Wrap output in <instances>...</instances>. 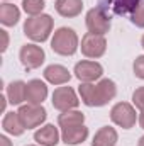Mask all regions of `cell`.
I'll use <instances>...</instances> for the list:
<instances>
[{"label":"cell","instance_id":"cell-25","mask_svg":"<svg viewBox=\"0 0 144 146\" xmlns=\"http://www.w3.org/2000/svg\"><path fill=\"white\" fill-rule=\"evenodd\" d=\"M132 70H134V75H136L137 78H141V80H144V54H141V56H137V58L134 60Z\"/></svg>","mask_w":144,"mask_h":146},{"label":"cell","instance_id":"cell-12","mask_svg":"<svg viewBox=\"0 0 144 146\" xmlns=\"http://www.w3.org/2000/svg\"><path fill=\"white\" fill-rule=\"evenodd\" d=\"M48 97V87L44 82L41 80H29L27 82V87H26V100L27 104H36V106H41Z\"/></svg>","mask_w":144,"mask_h":146},{"label":"cell","instance_id":"cell-9","mask_svg":"<svg viewBox=\"0 0 144 146\" xmlns=\"http://www.w3.org/2000/svg\"><path fill=\"white\" fill-rule=\"evenodd\" d=\"M53 107L61 112L65 110H71V109H76L80 106V99L78 95L75 94L71 87H58L54 92H53Z\"/></svg>","mask_w":144,"mask_h":146},{"label":"cell","instance_id":"cell-17","mask_svg":"<svg viewBox=\"0 0 144 146\" xmlns=\"http://www.w3.org/2000/svg\"><path fill=\"white\" fill-rule=\"evenodd\" d=\"M117 139H119L117 131L110 126H104L95 133V136L92 139V146H115Z\"/></svg>","mask_w":144,"mask_h":146},{"label":"cell","instance_id":"cell-11","mask_svg":"<svg viewBox=\"0 0 144 146\" xmlns=\"http://www.w3.org/2000/svg\"><path fill=\"white\" fill-rule=\"evenodd\" d=\"M141 2L143 0H98V7H102L108 15H127L132 14Z\"/></svg>","mask_w":144,"mask_h":146},{"label":"cell","instance_id":"cell-28","mask_svg":"<svg viewBox=\"0 0 144 146\" xmlns=\"http://www.w3.org/2000/svg\"><path fill=\"white\" fill-rule=\"evenodd\" d=\"M0 100H2V102H0V110H5V106H7V100H9V99H7L5 95H2Z\"/></svg>","mask_w":144,"mask_h":146},{"label":"cell","instance_id":"cell-27","mask_svg":"<svg viewBox=\"0 0 144 146\" xmlns=\"http://www.w3.org/2000/svg\"><path fill=\"white\" fill-rule=\"evenodd\" d=\"M0 146H12V143L9 141L7 136H0Z\"/></svg>","mask_w":144,"mask_h":146},{"label":"cell","instance_id":"cell-32","mask_svg":"<svg viewBox=\"0 0 144 146\" xmlns=\"http://www.w3.org/2000/svg\"><path fill=\"white\" fill-rule=\"evenodd\" d=\"M27 146H36V145H27Z\"/></svg>","mask_w":144,"mask_h":146},{"label":"cell","instance_id":"cell-5","mask_svg":"<svg viewBox=\"0 0 144 146\" xmlns=\"http://www.w3.org/2000/svg\"><path fill=\"white\" fill-rule=\"evenodd\" d=\"M110 119L114 124H117L122 129H131L136 126L137 121V114L134 106H131L129 102H117L112 109H110Z\"/></svg>","mask_w":144,"mask_h":146},{"label":"cell","instance_id":"cell-3","mask_svg":"<svg viewBox=\"0 0 144 146\" xmlns=\"http://www.w3.org/2000/svg\"><path fill=\"white\" fill-rule=\"evenodd\" d=\"M80 48L78 36L71 27H59L51 39V49L59 56H73Z\"/></svg>","mask_w":144,"mask_h":146},{"label":"cell","instance_id":"cell-31","mask_svg":"<svg viewBox=\"0 0 144 146\" xmlns=\"http://www.w3.org/2000/svg\"><path fill=\"white\" fill-rule=\"evenodd\" d=\"M141 44H143V48H144V36L141 37Z\"/></svg>","mask_w":144,"mask_h":146},{"label":"cell","instance_id":"cell-2","mask_svg":"<svg viewBox=\"0 0 144 146\" xmlns=\"http://www.w3.org/2000/svg\"><path fill=\"white\" fill-rule=\"evenodd\" d=\"M53 17L48 14H41L26 19L24 22V34L34 42H44L53 33Z\"/></svg>","mask_w":144,"mask_h":146},{"label":"cell","instance_id":"cell-13","mask_svg":"<svg viewBox=\"0 0 144 146\" xmlns=\"http://www.w3.org/2000/svg\"><path fill=\"white\" fill-rule=\"evenodd\" d=\"M59 139H61V134L58 127H54V124H46L34 133V141L39 146H56Z\"/></svg>","mask_w":144,"mask_h":146},{"label":"cell","instance_id":"cell-19","mask_svg":"<svg viewBox=\"0 0 144 146\" xmlns=\"http://www.w3.org/2000/svg\"><path fill=\"white\" fill-rule=\"evenodd\" d=\"M19 19H20V10L14 3L3 2L0 5V22L5 27H14L19 22Z\"/></svg>","mask_w":144,"mask_h":146},{"label":"cell","instance_id":"cell-6","mask_svg":"<svg viewBox=\"0 0 144 146\" xmlns=\"http://www.w3.org/2000/svg\"><path fill=\"white\" fill-rule=\"evenodd\" d=\"M22 124L26 129H34V127H39L46 117H48V112L42 106H36V104H26V106H20L19 110H17Z\"/></svg>","mask_w":144,"mask_h":146},{"label":"cell","instance_id":"cell-18","mask_svg":"<svg viewBox=\"0 0 144 146\" xmlns=\"http://www.w3.org/2000/svg\"><path fill=\"white\" fill-rule=\"evenodd\" d=\"M2 127H3L5 133H9L12 136H22L24 131H26V127H24L17 112H7L3 121H2Z\"/></svg>","mask_w":144,"mask_h":146},{"label":"cell","instance_id":"cell-14","mask_svg":"<svg viewBox=\"0 0 144 146\" xmlns=\"http://www.w3.org/2000/svg\"><path fill=\"white\" fill-rule=\"evenodd\" d=\"M88 138V127L85 124H78V126H70V127H61V141L66 145H80L83 141H87Z\"/></svg>","mask_w":144,"mask_h":146},{"label":"cell","instance_id":"cell-29","mask_svg":"<svg viewBox=\"0 0 144 146\" xmlns=\"http://www.w3.org/2000/svg\"><path fill=\"white\" fill-rule=\"evenodd\" d=\"M137 121H139V126L144 129V110L141 112V115H139V119H137Z\"/></svg>","mask_w":144,"mask_h":146},{"label":"cell","instance_id":"cell-1","mask_svg":"<svg viewBox=\"0 0 144 146\" xmlns=\"http://www.w3.org/2000/svg\"><path fill=\"white\" fill-rule=\"evenodd\" d=\"M80 99L88 107H104L117 95V85L110 78H102L98 83H81L78 87Z\"/></svg>","mask_w":144,"mask_h":146},{"label":"cell","instance_id":"cell-4","mask_svg":"<svg viewBox=\"0 0 144 146\" xmlns=\"http://www.w3.org/2000/svg\"><path fill=\"white\" fill-rule=\"evenodd\" d=\"M85 24H87L88 33L98 34V36H105L110 31V15L102 7H93V9H90L87 12Z\"/></svg>","mask_w":144,"mask_h":146},{"label":"cell","instance_id":"cell-20","mask_svg":"<svg viewBox=\"0 0 144 146\" xmlns=\"http://www.w3.org/2000/svg\"><path fill=\"white\" fill-rule=\"evenodd\" d=\"M26 87L27 83L22 82V80H15V82H10L9 87H7V99L12 106H20L24 100H26Z\"/></svg>","mask_w":144,"mask_h":146},{"label":"cell","instance_id":"cell-22","mask_svg":"<svg viewBox=\"0 0 144 146\" xmlns=\"http://www.w3.org/2000/svg\"><path fill=\"white\" fill-rule=\"evenodd\" d=\"M44 7H46L44 0H22V9L31 17L41 15V12L44 10Z\"/></svg>","mask_w":144,"mask_h":146},{"label":"cell","instance_id":"cell-10","mask_svg":"<svg viewBox=\"0 0 144 146\" xmlns=\"http://www.w3.org/2000/svg\"><path fill=\"white\" fill-rule=\"evenodd\" d=\"M102 75H104V68L97 61L83 60V61H78L75 65V76L81 83H92L95 80H100Z\"/></svg>","mask_w":144,"mask_h":146},{"label":"cell","instance_id":"cell-23","mask_svg":"<svg viewBox=\"0 0 144 146\" xmlns=\"http://www.w3.org/2000/svg\"><path fill=\"white\" fill-rule=\"evenodd\" d=\"M131 21H132L134 26L143 27L144 29V0L134 9V12L131 14Z\"/></svg>","mask_w":144,"mask_h":146},{"label":"cell","instance_id":"cell-16","mask_svg":"<svg viewBox=\"0 0 144 146\" xmlns=\"http://www.w3.org/2000/svg\"><path fill=\"white\" fill-rule=\"evenodd\" d=\"M54 9H56V12L61 17L71 19V17H76V15L81 14V10H83V0H56Z\"/></svg>","mask_w":144,"mask_h":146},{"label":"cell","instance_id":"cell-33","mask_svg":"<svg viewBox=\"0 0 144 146\" xmlns=\"http://www.w3.org/2000/svg\"><path fill=\"white\" fill-rule=\"evenodd\" d=\"M5 2H7V0H5Z\"/></svg>","mask_w":144,"mask_h":146},{"label":"cell","instance_id":"cell-7","mask_svg":"<svg viewBox=\"0 0 144 146\" xmlns=\"http://www.w3.org/2000/svg\"><path fill=\"white\" fill-rule=\"evenodd\" d=\"M81 53L87 56V58H92V60H97L100 56L105 54V49H107V41L104 36H98V34H92V33H87L85 36L81 37Z\"/></svg>","mask_w":144,"mask_h":146},{"label":"cell","instance_id":"cell-30","mask_svg":"<svg viewBox=\"0 0 144 146\" xmlns=\"http://www.w3.org/2000/svg\"><path fill=\"white\" fill-rule=\"evenodd\" d=\"M137 146H144V136H143V138H139V143H137Z\"/></svg>","mask_w":144,"mask_h":146},{"label":"cell","instance_id":"cell-8","mask_svg":"<svg viewBox=\"0 0 144 146\" xmlns=\"http://www.w3.org/2000/svg\"><path fill=\"white\" fill-rule=\"evenodd\" d=\"M19 60L26 70H36L44 63L46 53L37 44H24L19 51Z\"/></svg>","mask_w":144,"mask_h":146},{"label":"cell","instance_id":"cell-24","mask_svg":"<svg viewBox=\"0 0 144 146\" xmlns=\"http://www.w3.org/2000/svg\"><path fill=\"white\" fill-rule=\"evenodd\" d=\"M132 104L136 109H139L141 112L144 110V87H139L134 90L132 94Z\"/></svg>","mask_w":144,"mask_h":146},{"label":"cell","instance_id":"cell-26","mask_svg":"<svg viewBox=\"0 0 144 146\" xmlns=\"http://www.w3.org/2000/svg\"><path fill=\"white\" fill-rule=\"evenodd\" d=\"M0 36H2V48H0V51L2 53H5V49H7V46H9V34H7V31H0Z\"/></svg>","mask_w":144,"mask_h":146},{"label":"cell","instance_id":"cell-21","mask_svg":"<svg viewBox=\"0 0 144 146\" xmlns=\"http://www.w3.org/2000/svg\"><path fill=\"white\" fill-rule=\"evenodd\" d=\"M58 124L61 127H70V126H78V124H85V114L76 109L65 110L58 115Z\"/></svg>","mask_w":144,"mask_h":146},{"label":"cell","instance_id":"cell-15","mask_svg":"<svg viewBox=\"0 0 144 146\" xmlns=\"http://www.w3.org/2000/svg\"><path fill=\"white\" fill-rule=\"evenodd\" d=\"M44 78L51 85H65L71 80V73L63 65H49L44 70Z\"/></svg>","mask_w":144,"mask_h":146}]
</instances>
